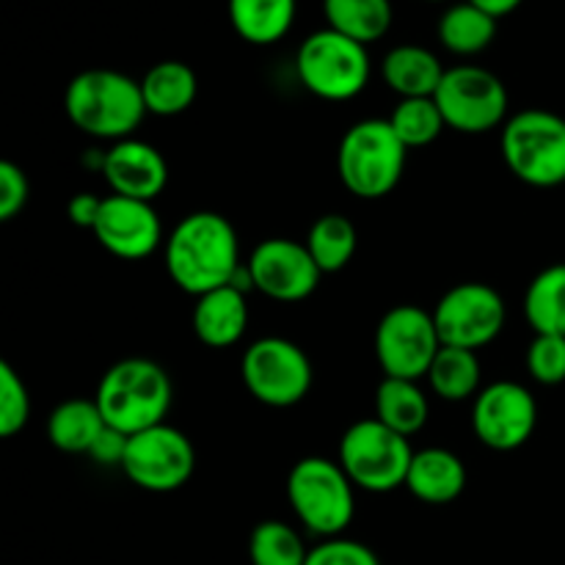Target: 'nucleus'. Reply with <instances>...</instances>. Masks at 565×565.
<instances>
[{"label":"nucleus","instance_id":"nucleus-4","mask_svg":"<svg viewBox=\"0 0 565 565\" xmlns=\"http://www.w3.org/2000/svg\"><path fill=\"white\" fill-rule=\"evenodd\" d=\"M408 149L386 119H362L351 125L337 149V171L353 196L384 199L401 185Z\"/></svg>","mask_w":565,"mask_h":565},{"label":"nucleus","instance_id":"nucleus-26","mask_svg":"<svg viewBox=\"0 0 565 565\" xmlns=\"http://www.w3.org/2000/svg\"><path fill=\"white\" fill-rule=\"evenodd\" d=\"M436 33H439L441 47L450 50L452 55L472 58L491 47L497 36V20L469 0H461V3L447 6L445 14L439 17Z\"/></svg>","mask_w":565,"mask_h":565},{"label":"nucleus","instance_id":"nucleus-20","mask_svg":"<svg viewBox=\"0 0 565 565\" xmlns=\"http://www.w3.org/2000/svg\"><path fill=\"white\" fill-rule=\"evenodd\" d=\"M445 72L439 55L419 44H397L381 61V77L401 99L434 97Z\"/></svg>","mask_w":565,"mask_h":565},{"label":"nucleus","instance_id":"nucleus-10","mask_svg":"<svg viewBox=\"0 0 565 565\" xmlns=\"http://www.w3.org/2000/svg\"><path fill=\"white\" fill-rule=\"evenodd\" d=\"M243 384L268 408H292L312 392L315 370L303 348L285 337H263L243 351Z\"/></svg>","mask_w":565,"mask_h":565},{"label":"nucleus","instance_id":"nucleus-37","mask_svg":"<svg viewBox=\"0 0 565 565\" xmlns=\"http://www.w3.org/2000/svg\"><path fill=\"white\" fill-rule=\"evenodd\" d=\"M99 210H103V199L97 193H75L70 199V204H66V215L81 230H94V224L99 218Z\"/></svg>","mask_w":565,"mask_h":565},{"label":"nucleus","instance_id":"nucleus-25","mask_svg":"<svg viewBox=\"0 0 565 565\" xmlns=\"http://www.w3.org/2000/svg\"><path fill=\"white\" fill-rule=\"evenodd\" d=\"M425 379H428L430 392H434L436 397H441V401L447 403L475 401L478 392L483 390V386H480V381H483V370H480L478 351L441 345Z\"/></svg>","mask_w":565,"mask_h":565},{"label":"nucleus","instance_id":"nucleus-1","mask_svg":"<svg viewBox=\"0 0 565 565\" xmlns=\"http://www.w3.org/2000/svg\"><path fill=\"white\" fill-rule=\"evenodd\" d=\"M163 263L169 279L193 298L226 287L243 265L235 226L213 210L185 215L166 237Z\"/></svg>","mask_w":565,"mask_h":565},{"label":"nucleus","instance_id":"nucleus-39","mask_svg":"<svg viewBox=\"0 0 565 565\" xmlns=\"http://www.w3.org/2000/svg\"><path fill=\"white\" fill-rule=\"evenodd\" d=\"M428 3H445V0H428Z\"/></svg>","mask_w":565,"mask_h":565},{"label":"nucleus","instance_id":"nucleus-23","mask_svg":"<svg viewBox=\"0 0 565 565\" xmlns=\"http://www.w3.org/2000/svg\"><path fill=\"white\" fill-rule=\"evenodd\" d=\"M430 403L419 381L384 379L375 390V419L412 439L428 425Z\"/></svg>","mask_w":565,"mask_h":565},{"label":"nucleus","instance_id":"nucleus-28","mask_svg":"<svg viewBox=\"0 0 565 565\" xmlns=\"http://www.w3.org/2000/svg\"><path fill=\"white\" fill-rule=\"evenodd\" d=\"M524 318L535 334L565 337V263L550 265L530 281Z\"/></svg>","mask_w":565,"mask_h":565},{"label":"nucleus","instance_id":"nucleus-27","mask_svg":"<svg viewBox=\"0 0 565 565\" xmlns=\"http://www.w3.org/2000/svg\"><path fill=\"white\" fill-rule=\"evenodd\" d=\"M323 17L331 31L359 44L384 39L392 28L390 0H323Z\"/></svg>","mask_w":565,"mask_h":565},{"label":"nucleus","instance_id":"nucleus-38","mask_svg":"<svg viewBox=\"0 0 565 565\" xmlns=\"http://www.w3.org/2000/svg\"><path fill=\"white\" fill-rule=\"evenodd\" d=\"M469 3H475L478 9H483L486 14H491L494 20H502V17L513 14V11H516L524 0H469Z\"/></svg>","mask_w":565,"mask_h":565},{"label":"nucleus","instance_id":"nucleus-8","mask_svg":"<svg viewBox=\"0 0 565 565\" xmlns=\"http://www.w3.org/2000/svg\"><path fill=\"white\" fill-rule=\"evenodd\" d=\"M412 441L397 430L386 428L381 419H359L342 434L337 461L345 469L351 483L370 494H390L406 489L412 467Z\"/></svg>","mask_w":565,"mask_h":565},{"label":"nucleus","instance_id":"nucleus-2","mask_svg":"<svg viewBox=\"0 0 565 565\" xmlns=\"http://www.w3.org/2000/svg\"><path fill=\"white\" fill-rule=\"evenodd\" d=\"M64 110L83 136L114 143L132 138L147 116L141 81L116 70H86L72 77Z\"/></svg>","mask_w":565,"mask_h":565},{"label":"nucleus","instance_id":"nucleus-3","mask_svg":"<svg viewBox=\"0 0 565 565\" xmlns=\"http://www.w3.org/2000/svg\"><path fill=\"white\" fill-rule=\"evenodd\" d=\"M171 401L174 386L169 373L158 362L141 356L110 364L94 395L105 425L127 436L163 425L166 414L171 412Z\"/></svg>","mask_w":565,"mask_h":565},{"label":"nucleus","instance_id":"nucleus-35","mask_svg":"<svg viewBox=\"0 0 565 565\" xmlns=\"http://www.w3.org/2000/svg\"><path fill=\"white\" fill-rule=\"evenodd\" d=\"M31 199V185L28 174L11 160L0 163V221H11L25 210Z\"/></svg>","mask_w":565,"mask_h":565},{"label":"nucleus","instance_id":"nucleus-33","mask_svg":"<svg viewBox=\"0 0 565 565\" xmlns=\"http://www.w3.org/2000/svg\"><path fill=\"white\" fill-rule=\"evenodd\" d=\"M527 373L541 386H557L565 381V337L535 334L527 348Z\"/></svg>","mask_w":565,"mask_h":565},{"label":"nucleus","instance_id":"nucleus-13","mask_svg":"<svg viewBox=\"0 0 565 565\" xmlns=\"http://www.w3.org/2000/svg\"><path fill=\"white\" fill-rule=\"evenodd\" d=\"M196 469V450L182 430L171 425H154L130 436L121 472L132 486L149 494H171L180 491Z\"/></svg>","mask_w":565,"mask_h":565},{"label":"nucleus","instance_id":"nucleus-36","mask_svg":"<svg viewBox=\"0 0 565 565\" xmlns=\"http://www.w3.org/2000/svg\"><path fill=\"white\" fill-rule=\"evenodd\" d=\"M127 445H130V436L110 428V425H105L103 434L97 436L94 447L88 450V458H92L94 463H99V467L121 469V463H125V456H127Z\"/></svg>","mask_w":565,"mask_h":565},{"label":"nucleus","instance_id":"nucleus-5","mask_svg":"<svg viewBox=\"0 0 565 565\" xmlns=\"http://www.w3.org/2000/svg\"><path fill=\"white\" fill-rule=\"evenodd\" d=\"M356 486L340 467L323 456H307L287 475V500L298 522L318 539H340L356 513Z\"/></svg>","mask_w":565,"mask_h":565},{"label":"nucleus","instance_id":"nucleus-34","mask_svg":"<svg viewBox=\"0 0 565 565\" xmlns=\"http://www.w3.org/2000/svg\"><path fill=\"white\" fill-rule=\"evenodd\" d=\"M307 565H381L379 555L367 544L351 539H326L309 550Z\"/></svg>","mask_w":565,"mask_h":565},{"label":"nucleus","instance_id":"nucleus-7","mask_svg":"<svg viewBox=\"0 0 565 565\" xmlns=\"http://www.w3.org/2000/svg\"><path fill=\"white\" fill-rule=\"evenodd\" d=\"M296 72L301 86L326 103H348L367 88V44H359L331 28L309 33L296 53Z\"/></svg>","mask_w":565,"mask_h":565},{"label":"nucleus","instance_id":"nucleus-19","mask_svg":"<svg viewBox=\"0 0 565 565\" xmlns=\"http://www.w3.org/2000/svg\"><path fill=\"white\" fill-rule=\"evenodd\" d=\"M406 489L425 505H450L467 489V467L456 452L445 447L414 450L406 475Z\"/></svg>","mask_w":565,"mask_h":565},{"label":"nucleus","instance_id":"nucleus-16","mask_svg":"<svg viewBox=\"0 0 565 565\" xmlns=\"http://www.w3.org/2000/svg\"><path fill=\"white\" fill-rule=\"evenodd\" d=\"M92 232L105 252L130 263L147 259L166 243L163 224L152 202L116 196V193L103 199V210Z\"/></svg>","mask_w":565,"mask_h":565},{"label":"nucleus","instance_id":"nucleus-9","mask_svg":"<svg viewBox=\"0 0 565 565\" xmlns=\"http://www.w3.org/2000/svg\"><path fill=\"white\" fill-rule=\"evenodd\" d=\"M434 99L445 116L447 130L463 136H483L497 127H505V121L511 119L505 83L486 66L461 64L447 70Z\"/></svg>","mask_w":565,"mask_h":565},{"label":"nucleus","instance_id":"nucleus-32","mask_svg":"<svg viewBox=\"0 0 565 565\" xmlns=\"http://www.w3.org/2000/svg\"><path fill=\"white\" fill-rule=\"evenodd\" d=\"M31 419V395L9 362H0V436L11 439Z\"/></svg>","mask_w":565,"mask_h":565},{"label":"nucleus","instance_id":"nucleus-12","mask_svg":"<svg viewBox=\"0 0 565 565\" xmlns=\"http://www.w3.org/2000/svg\"><path fill=\"white\" fill-rule=\"evenodd\" d=\"M508 309L500 292L483 281H463L450 287L434 309V323L441 345L480 351L505 329Z\"/></svg>","mask_w":565,"mask_h":565},{"label":"nucleus","instance_id":"nucleus-29","mask_svg":"<svg viewBox=\"0 0 565 565\" xmlns=\"http://www.w3.org/2000/svg\"><path fill=\"white\" fill-rule=\"evenodd\" d=\"M307 248L315 257L318 268L323 274H337L348 268L359 246V232L353 221L342 213H326L309 226Z\"/></svg>","mask_w":565,"mask_h":565},{"label":"nucleus","instance_id":"nucleus-17","mask_svg":"<svg viewBox=\"0 0 565 565\" xmlns=\"http://www.w3.org/2000/svg\"><path fill=\"white\" fill-rule=\"evenodd\" d=\"M103 180L116 196L154 202L169 185V163L152 143L125 138L105 149Z\"/></svg>","mask_w":565,"mask_h":565},{"label":"nucleus","instance_id":"nucleus-14","mask_svg":"<svg viewBox=\"0 0 565 565\" xmlns=\"http://www.w3.org/2000/svg\"><path fill=\"white\" fill-rule=\"evenodd\" d=\"M539 425V403L516 381L483 386L472 403L475 439L494 452H513L527 445Z\"/></svg>","mask_w":565,"mask_h":565},{"label":"nucleus","instance_id":"nucleus-18","mask_svg":"<svg viewBox=\"0 0 565 565\" xmlns=\"http://www.w3.org/2000/svg\"><path fill=\"white\" fill-rule=\"evenodd\" d=\"M191 326L202 345L215 348V351L237 345L248 329L246 292L232 285L204 292V296L196 298Z\"/></svg>","mask_w":565,"mask_h":565},{"label":"nucleus","instance_id":"nucleus-6","mask_svg":"<svg viewBox=\"0 0 565 565\" xmlns=\"http://www.w3.org/2000/svg\"><path fill=\"white\" fill-rule=\"evenodd\" d=\"M502 160L516 180L530 188H557L565 182V119L544 108L519 110L500 136Z\"/></svg>","mask_w":565,"mask_h":565},{"label":"nucleus","instance_id":"nucleus-15","mask_svg":"<svg viewBox=\"0 0 565 565\" xmlns=\"http://www.w3.org/2000/svg\"><path fill=\"white\" fill-rule=\"evenodd\" d=\"M246 265L254 290L279 303L307 301L323 279V270L309 254L307 243L287 237H268L257 243L246 257Z\"/></svg>","mask_w":565,"mask_h":565},{"label":"nucleus","instance_id":"nucleus-21","mask_svg":"<svg viewBox=\"0 0 565 565\" xmlns=\"http://www.w3.org/2000/svg\"><path fill=\"white\" fill-rule=\"evenodd\" d=\"M141 94L147 114L171 119L196 103L199 77L182 61H160L141 77Z\"/></svg>","mask_w":565,"mask_h":565},{"label":"nucleus","instance_id":"nucleus-22","mask_svg":"<svg viewBox=\"0 0 565 565\" xmlns=\"http://www.w3.org/2000/svg\"><path fill=\"white\" fill-rule=\"evenodd\" d=\"M298 0H230V22L237 36L257 47L281 42L296 22Z\"/></svg>","mask_w":565,"mask_h":565},{"label":"nucleus","instance_id":"nucleus-30","mask_svg":"<svg viewBox=\"0 0 565 565\" xmlns=\"http://www.w3.org/2000/svg\"><path fill=\"white\" fill-rule=\"evenodd\" d=\"M386 121H390L392 130H395V136L401 138L406 149L430 147L447 130L445 116H441L434 97L401 99Z\"/></svg>","mask_w":565,"mask_h":565},{"label":"nucleus","instance_id":"nucleus-24","mask_svg":"<svg viewBox=\"0 0 565 565\" xmlns=\"http://www.w3.org/2000/svg\"><path fill=\"white\" fill-rule=\"evenodd\" d=\"M105 419L94 397H72L58 403L47 419V439L55 450L70 456H88L97 436L103 434Z\"/></svg>","mask_w":565,"mask_h":565},{"label":"nucleus","instance_id":"nucleus-31","mask_svg":"<svg viewBox=\"0 0 565 565\" xmlns=\"http://www.w3.org/2000/svg\"><path fill=\"white\" fill-rule=\"evenodd\" d=\"M248 557L252 565H307L309 550L290 524L268 519L252 530Z\"/></svg>","mask_w":565,"mask_h":565},{"label":"nucleus","instance_id":"nucleus-11","mask_svg":"<svg viewBox=\"0 0 565 565\" xmlns=\"http://www.w3.org/2000/svg\"><path fill=\"white\" fill-rule=\"evenodd\" d=\"M439 348L434 312H425L414 303L392 307L375 329V359L384 370V379H425Z\"/></svg>","mask_w":565,"mask_h":565}]
</instances>
